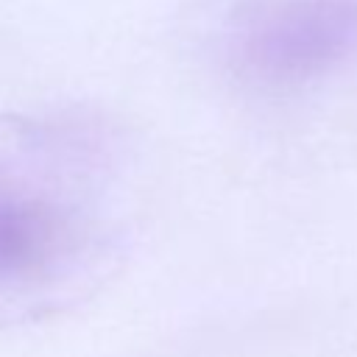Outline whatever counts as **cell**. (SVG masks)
I'll return each mask as SVG.
<instances>
[{
  "label": "cell",
  "mask_w": 357,
  "mask_h": 357,
  "mask_svg": "<svg viewBox=\"0 0 357 357\" xmlns=\"http://www.w3.org/2000/svg\"><path fill=\"white\" fill-rule=\"evenodd\" d=\"M75 240L73 218L50 195L0 176V284L45 279Z\"/></svg>",
  "instance_id": "7a4b0ae2"
},
{
  "label": "cell",
  "mask_w": 357,
  "mask_h": 357,
  "mask_svg": "<svg viewBox=\"0 0 357 357\" xmlns=\"http://www.w3.org/2000/svg\"><path fill=\"white\" fill-rule=\"evenodd\" d=\"M357 45V0H251L226 33L231 70L262 89L321 78Z\"/></svg>",
  "instance_id": "6da1fadb"
}]
</instances>
